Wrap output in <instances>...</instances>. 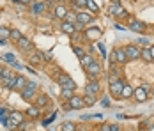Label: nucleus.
I'll list each match as a JSON object with an SVG mask.
<instances>
[{
  "label": "nucleus",
  "mask_w": 154,
  "mask_h": 131,
  "mask_svg": "<svg viewBox=\"0 0 154 131\" xmlns=\"http://www.w3.org/2000/svg\"><path fill=\"white\" fill-rule=\"evenodd\" d=\"M21 4H25V5H29V4H34V0H20Z\"/></svg>",
  "instance_id": "45"
},
{
  "label": "nucleus",
  "mask_w": 154,
  "mask_h": 131,
  "mask_svg": "<svg viewBox=\"0 0 154 131\" xmlns=\"http://www.w3.org/2000/svg\"><path fill=\"white\" fill-rule=\"evenodd\" d=\"M149 50H151V57H152V60H154V46H149Z\"/></svg>",
  "instance_id": "49"
},
{
  "label": "nucleus",
  "mask_w": 154,
  "mask_h": 131,
  "mask_svg": "<svg viewBox=\"0 0 154 131\" xmlns=\"http://www.w3.org/2000/svg\"><path fill=\"white\" fill-rule=\"evenodd\" d=\"M94 62V57L91 55V53H85L83 57H80V64L83 66V67H87V66H91Z\"/></svg>",
  "instance_id": "22"
},
{
  "label": "nucleus",
  "mask_w": 154,
  "mask_h": 131,
  "mask_svg": "<svg viewBox=\"0 0 154 131\" xmlns=\"http://www.w3.org/2000/svg\"><path fill=\"white\" fill-rule=\"evenodd\" d=\"M110 104V99L108 98H103V106H108Z\"/></svg>",
  "instance_id": "46"
},
{
  "label": "nucleus",
  "mask_w": 154,
  "mask_h": 131,
  "mask_svg": "<svg viewBox=\"0 0 154 131\" xmlns=\"http://www.w3.org/2000/svg\"><path fill=\"white\" fill-rule=\"evenodd\" d=\"M97 48H99V51H101V55H103V57H106V51H105V48H103V44H97Z\"/></svg>",
  "instance_id": "41"
},
{
  "label": "nucleus",
  "mask_w": 154,
  "mask_h": 131,
  "mask_svg": "<svg viewBox=\"0 0 154 131\" xmlns=\"http://www.w3.org/2000/svg\"><path fill=\"white\" fill-rule=\"evenodd\" d=\"M57 83L60 85L62 89H76V83L71 80V76L69 74H66V73H59L57 74Z\"/></svg>",
  "instance_id": "2"
},
{
  "label": "nucleus",
  "mask_w": 154,
  "mask_h": 131,
  "mask_svg": "<svg viewBox=\"0 0 154 131\" xmlns=\"http://www.w3.org/2000/svg\"><path fill=\"white\" fill-rule=\"evenodd\" d=\"M7 41H9V39H0V46H5V44H7Z\"/></svg>",
  "instance_id": "48"
},
{
  "label": "nucleus",
  "mask_w": 154,
  "mask_h": 131,
  "mask_svg": "<svg viewBox=\"0 0 154 131\" xmlns=\"http://www.w3.org/2000/svg\"><path fill=\"white\" fill-rule=\"evenodd\" d=\"M16 46H18V50H20V51H23V53H29V51H32V50H34V44H32V41L29 39V37H23V36H21V39L16 43Z\"/></svg>",
  "instance_id": "9"
},
{
  "label": "nucleus",
  "mask_w": 154,
  "mask_h": 131,
  "mask_svg": "<svg viewBox=\"0 0 154 131\" xmlns=\"http://www.w3.org/2000/svg\"><path fill=\"white\" fill-rule=\"evenodd\" d=\"M133 90H135V89L131 87V85L124 83L122 92H121V98H124V99H129V98H133Z\"/></svg>",
  "instance_id": "19"
},
{
  "label": "nucleus",
  "mask_w": 154,
  "mask_h": 131,
  "mask_svg": "<svg viewBox=\"0 0 154 131\" xmlns=\"http://www.w3.org/2000/svg\"><path fill=\"white\" fill-rule=\"evenodd\" d=\"M25 114L30 117V119H37L39 114H41V110H39V106H37V104H30V106L27 108V112H25Z\"/></svg>",
  "instance_id": "17"
},
{
  "label": "nucleus",
  "mask_w": 154,
  "mask_h": 131,
  "mask_svg": "<svg viewBox=\"0 0 154 131\" xmlns=\"http://www.w3.org/2000/svg\"><path fill=\"white\" fill-rule=\"evenodd\" d=\"M45 9H46V4H45V2H35V4L32 5L34 14H41V13H45Z\"/></svg>",
  "instance_id": "20"
},
{
  "label": "nucleus",
  "mask_w": 154,
  "mask_h": 131,
  "mask_svg": "<svg viewBox=\"0 0 154 131\" xmlns=\"http://www.w3.org/2000/svg\"><path fill=\"white\" fill-rule=\"evenodd\" d=\"M9 119H13L16 124H20V122L25 120V115H23L21 112H9Z\"/></svg>",
  "instance_id": "21"
},
{
  "label": "nucleus",
  "mask_w": 154,
  "mask_h": 131,
  "mask_svg": "<svg viewBox=\"0 0 154 131\" xmlns=\"http://www.w3.org/2000/svg\"><path fill=\"white\" fill-rule=\"evenodd\" d=\"M99 131H110V124H103V126L99 128Z\"/></svg>",
  "instance_id": "42"
},
{
  "label": "nucleus",
  "mask_w": 154,
  "mask_h": 131,
  "mask_svg": "<svg viewBox=\"0 0 154 131\" xmlns=\"http://www.w3.org/2000/svg\"><path fill=\"white\" fill-rule=\"evenodd\" d=\"M66 14H67L66 5H62V4L55 5V9H53V16H55V18H60V20H64V18H66Z\"/></svg>",
  "instance_id": "15"
},
{
  "label": "nucleus",
  "mask_w": 154,
  "mask_h": 131,
  "mask_svg": "<svg viewBox=\"0 0 154 131\" xmlns=\"http://www.w3.org/2000/svg\"><path fill=\"white\" fill-rule=\"evenodd\" d=\"M2 60L7 62V64H13V62H14V55H13V53H4V55H2Z\"/></svg>",
  "instance_id": "35"
},
{
  "label": "nucleus",
  "mask_w": 154,
  "mask_h": 131,
  "mask_svg": "<svg viewBox=\"0 0 154 131\" xmlns=\"http://www.w3.org/2000/svg\"><path fill=\"white\" fill-rule=\"evenodd\" d=\"M4 126H5V129H16V128H18V124H16V122L13 120V119H9V117L5 119V122H4Z\"/></svg>",
  "instance_id": "31"
},
{
  "label": "nucleus",
  "mask_w": 154,
  "mask_h": 131,
  "mask_svg": "<svg viewBox=\"0 0 154 131\" xmlns=\"http://www.w3.org/2000/svg\"><path fill=\"white\" fill-rule=\"evenodd\" d=\"M140 58H143L145 62H152V57H151V50H149V46L140 50Z\"/></svg>",
  "instance_id": "23"
},
{
  "label": "nucleus",
  "mask_w": 154,
  "mask_h": 131,
  "mask_svg": "<svg viewBox=\"0 0 154 131\" xmlns=\"http://www.w3.org/2000/svg\"><path fill=\"white\" fill-rule=\"evenodd\" d=\"M11 41H14V43H18L20 39H21V32L18 29H14V30H11V37H9Z\"/></svg>",
  "instance_id": "30"
},
{
  "label": "nucleus",
  "mask_w": 154,
  "mask_h": 131,
  "mask_svg": "<svg viewBox=\"0 0 154 131\" xmlns=\"http://www.w3.org/2000/svg\"><path fill=\"white\" fill-rule=\"evenodd\" d=\"M99 90H101V85H99V82H97V80H91V82L85 85V94L96 96V94H99Z\"/></svg>",
  "instance_id": "12"
},
{
  "label": "nucleus",
  "mask_w": 154,
  "mask_h": 131,
  "mask_svg": "<svg viewBox=\"0 0 154 131\" xmlns=\"http://www.w3.org/2000/svg\"><path fill=\"white\" fill-rule=\"evenodd\" d=\"M110 14H113L115 18H126V9H124L122 5H121V2L119 0H115L113 4H110Z\"/></svg>",
  "instance_id": "7"
},
{
  "label": "nucleus",
  "mask_w": 154,
  "mask_h": 131,
  "mask_svg": "<svg viewBox=\"0 0 154 131\" xmlns=\"http://www.w3.org/2000/svg\"><path fill=\"white\" fill-rule=\"evenodd\" d=\"M64 21L76 23V13H69V11H67V14H66V18H64Z\"/></svg>",
  "instance_id": "33"
},
{
  "label": "nucleus",
  "mask_w": 154,
  "mask_h": 131,
  "mask_svg": "<svg viewBox=\"0 0 154 131\" xmlns=\"http://www.w3.org/2000/svg\"><path fill=\"white\" fill-rule=\"evenodd\" d=\"M11 66H13V67H14V69H23V66H21V64H18V62H13V64H11Z\"/></svg>",
  "instance_id": "40"
},
{
  "label": "nucleus",
  "mask_w": 154,
  "mask_h": 131,
  "mask_svg": "<svg viewBox=\"0 0 154 131\" xmlns=\"http://www.w3.org/2000/svg\"><path fill=\"white\" fill-rule=\"evenodd\" d=\"M124 51H126L128 60H138L140 58V48L137 44H128V46H124Z\"/></svg>",
  "instance_id": "6"
},
{
  "label": "nucleus",
  "mask_w": 154,
  "mask_h": 131,
  "mask_svg": "<svg viewBox=\"0 0 154 131\" xmlns=\"http://www.w3.org/2000/svg\"><path fill=\"white\" fill-rule=\"evenodd\" d=\"M60 131H76V124L75 122H64Z\"/></svg>",
  "instance_id": "28"
},
{
  "label": "nucleus",
  "mask_w": 154,
  "mask_h": 131,
  "mask_svg": "<svg viewBox=\"0 0 154 131\" xmlns=\"http://www.w3.org/2000/svg\"><path fill=\"white\" fill-rule=\"evenodd\" d=\"M48 103H50V99H48V96L46 94H39L37 96V99H35V104L41 108V106H46Z\"/></svg>",
  "instance_id": "24"
},
{
  "label": "nucleus",
  "mask_w": 154,
  "mask_h": 131,
  "mask_svg": "<svg viewBox=\"0 0 154 131\" xmlns=\"http://www.w3.org/2000/svg\"><path fill=\"white\" fill-rule=\"evenodd\" d=\"M152 96H154V87H152Z\"/></svg>",
  "instance_id": "52"
},
{
  "label": "nucleus",
  "mask_w": 154,
  "mask_h": 131,
  "mask_svg": "<svg viewBox=\"0 0 154 131\" xmlns=\"http://www.w3.org/2000/svg\"><path fill=\"white\" fill-rule=\"evenodd\" d=\"M126 64L128 62V57H126V51H124V48H115L113 50V53H112V66L113 64Z\"/></svg>",
  "instance_id": "4"
},
{
  "label": "nucleus",
  "mask_w": 154,
  "mask_h": 131,
  "mask_svg": "<svg viewBox=\"0 0 154 131\" xmlns=\"http://www.w3.org/2000/svg\"><path fill=\"white\" fill-rule=\"evenodd\" d=\"M137 43H140L142 46H147V44H149V41H147V37H138V41H137Z\"/></svg>",
  "instance_id": "37"
},
{
  "label": "nucleus",
  "mask_w": 154,
  "mask_h": 131,
  "mask_svg": "<svg viewBox=\"0 0 154 131\" xmlns=\"http://www.w3.org/2000/svg\"><path fill=\"white\" fill-rule=\"evenodd\" d=\"M122 87H124V80H117V82H113V83H110V94L113 96V98H121V92H122Z\"/></svg>",
  "instance_id": "11"
},
{
  "label": "nucleus",
  "mask_w": 154,
  "mask_h": 131,
  "mask_svg": "<svg viewBox=\"0 0 154 131\" xmlns=\"http://www.w3.org/2000/svg\"><path fill=\"white\" fill-rule=\"evenodd\" d=\"M73 94H75V90H73V89H62L60 98L64 99V101H67V99H69V98H71Z\"/></svg>",
  "instance_id": "27"
},
{
  "label": "nucleus",
  "mask_w": 154,
  "mask_h": 131,
  "mask_svg": "<svg viewBox=\"0 0 154 131\" xmlns=\"http://www.w3.org/2000/svg\"><path fill=\"white\" fill-rule=\"evenodd\" d=\"M4 71H5V67H4V66H0V82L4 80Z\"/></svg>",
  "instance_id": "43"
},
{
  "label": "nucleus",
  "mask_w": 154,
  "mask_h": 131,
  "mask_svg": "<svg viewBox=\"0 0 154 131\" xmlns=\"http://www.w3.org/2000/svg\"><path fill=\"white\" fill-rule=\"evenodd\" d=\"M69 2H71V4H75V2H76V0H69Z\"/></svg>",
  "instance_id": "51"
},
{
  "label": "nucleus",
  "mask_w": 154,
  "mask_h": 131,
  "mask_svg": "<svg viewBox=\"0 0 154 131\" xmlns=\"http://www.w3.org/2000/svg\"><path fill=\"white\" fill-rule=\"evenodd\" d=\"M92 20H94V13H91V11L80 9V11L76 13V21L82 23V25H87V23H91Z\"/></svg>",
  "instance_id": "5"
},
{
  "label": "nucleus",
  "mask_w": 154,
  "mask_h": 131,
  "mask_svg": "<svg viewBox=\"0 0 154 131\" xmlns=\"http://www.w3.org/2000/svg\"><path fill=\"white\" fill-rule=\"evenodd\" d=\"M110 131H121V126L119 124H110Z\"/></svg>",
  "instance_id": "39"
},
{
  "label": "nucleus",
  "mask_w": 154,
  "mask_h": 131,
  "mask_svg": "<svg viewBox=\"0 0 154 131\" xmlns=\"http://www.w3.org/2000/svg\"><path fill=\"white\" fill-rule=\"evenodd\" d=\"M14 82H16V73L13 71V73L9 74L7 78H4V80H2L0 83H4V87H5V89H9V90H13V89H14Z\"/></svg>",
  "instance_id": "14"
},
{
  "label": "nucleus",
  "mask_w": 154,
  "mask_h": 131,
  "mask_svg": "<svg viewBox=\"0 0 154 131\" xmlns=\"http://www.w3.org/2000/svg\"><path fill=\"white\" fill-rule=\"evenodd\" d=\"M133 98H135L138 103H145L147 98H149V92H147L145 89H142V87H137L135 90H133Z\"/></svg>",
  "instance_id": "13"
},
{
  "label": "nucleus",
  "mask_w": 154,
  "mask_h": 131,
  "mask_svg": "<svg viewBox=\"0 0 154 131\" xmlns=\"http://www.w3.org/2000/svg\"><path fill=\"white\" fill-rule=\"evenodd\" d=\"M41 57L45 58V62H50V60H51V53H50V51H46V53H45V55H41Z\"/></svg>",
  "instance_id": "38"
},
{
  "label": "nucleus",
  "mask_w": 154,
  "mask_h": 131,
  "mask_svg": "<svg viewBox=\"0 0 154 131\" xmlns=\"http://www.w3.org/2000/svg\"><path fill=\"white\" fill-rule=\"evenodd\" d=\"M113 29H117V30H124V27H122V25H119V23H115V25H113Z\"/></svg>",
  "instance_id": "47"
},
{
  "label": "nucleus",
  "mask_w": 154,
  "mask_h": 131,
  "mask_svg": "<svg viewBox=\"0 0 154 131\" xmlns=\"http://www.w3.org/2000/svg\"><path fill=\"white\" fill-rule=\"evenodd\" d=\"M83 104H85V106H92V104H96V96L85 94V96H83Z\"/></svg>",
  "instance_id": "26"
},
{
  "label": "nucleus",
  "mask_w": 154,
  "mask_h": 131,
  "mask_svg": "<svg viewBox=\"0 0 154 131\" xmlns=\"http://www.w3.org/2000/svg\"><path fill=\"white\" fill-rule=\"evenodd\" d=\"M60 30L64 32V34H69V36H73V34L76 32V29H75V23H69V21H62Z\"/></svg>",
  "instance_id": "16"
},
{
  "label": "nucleus",
  "mask_w": 154,
  "mask_h": 131,
  "mask_svg": "<svg viewBox=\"0 0 154 131\" xmlns=\"http://www.w3.org/2000/svg\"><path fill=\"white\" fill-rule=\"evenodd\" d=\"M67 104H69V110H80V108L85 106L83 104V98L82 96H75V94L67 99Z\"/></svg>",
  "instance_id": "10"
},
{
  "label": "nucleus",
  "mask_w": 154,
  "mask_h": 131,
  "mask_svg": "<svg viewBox=\"0 0 154 131\" xmlns=\"http://www.w3.org/2000/svg\"><path fill=\"white\" fill-rule=\"evenodd\" d=\"M85 36H89V37H97V36H101V30L97 29V27H94L92 30H87V32H83Z\"/></svg>",
  "instance_id": "32"
},
{
  "label": "nucleus",
  "mask_w": 154,
  "mask_h": 131,
  "mask_svg": "<svg viewBox=\"0 0 154 131\" xmlns=\"http://www.w3.org/2000/svg\"><path fill=\"white\" fill-rule=\"evenodd\" d=\"M35 90H37V83H35V82H27L25 89H23V90H20L21 99H25V101L32 99V98L35 96Z\"/></svg>",
  "instance_id": "1"
},
{
  "label": "nucleus",
  "mask_w": 154,
  "mask_h": 131,
  "mask_svg": "<svg viewBox=\"0 0 154 131\" xmlns=\"http://www.w3.org/2000/svg\"><path fill=\"white\" fill-rule=\"evenodd\" d=\"M9 37H11V29L0 27V39H9Z\"/></svg>",
  "instance_id": "29"
},
{
  "label": "nucleus",
  "mask_w": 154,
  "mask_h": 131,
  "mask_svg": "<svg viewBox=\"0 0 154 131\" xmlns=\"http://www.w3.org/2000/svg\"><path fill=\"white\" fill-rule=\"evenodd\" d=\"M87 9H89L91 13H96V11H97L99 7H97V4H96L94 0H87Z\"/></svg>",
  "instance_id": "34"
},
{
  "label": "nucleus",
  "mask_w": 154,
  "mask_h": 131,
  "mask_svg": "<svg viewBox=\"0 0 154 131\" xmlns=\"http://www.w3.org/2000/svg\"><path fill=\"white\" fill-rule=\"evenodd\" d=\"M140 87H142V89H145V90H147V92H149V90H151V85H149V83H142V85H140Z\"/></svg>",
  "instance_id": "44"
},
{
  "label": "nucleus",
  "mask_w": 154,
  "mask_h": 131,
  "mask_svg": "<svg viewBox=\"0 0 154 131\" xmlns=\"http://www.w3.org/2000/svg\"><path fill=\"white\" fill-rule=\"evenodd\" d=\"M27 85V78L21 76V74H16V82H14V89L16 90H23Z\"/></svg>",
  "instance_id": "18"
},
{
  "label": "nucleus",
  "mask_w": 154,
  "mask_h": 131,
  "mask_svg": "<svg viewBox=\"0 0 154 131\" xmlns=\"http://www.w3.org/2000/svg\"><path fill=\"white\" fill-rule=\"evenodd\" d=\"M73 51H75V55H76V57H83V55H85V50H82V48H78V46L73 48Z\"/></svg>",
  "instance_id": "36"
},
{
  "label": "nucleus",
  "mask_w": 154,
  "mask_h": 131,
  "mask_svg": "<svg viewBox=\"0 0 154 131\" xmlns=\"http://www.w3.org/2000/svg\"><path fill=\"white\" fill-rule=\"evenodd\" d=\"M147 131H154V124H152V126H149V128H147Z\"/></svg>",
  "instance_id": "50"
},
{
  "label": "nucleus",
  "mask_w": 154,
  "mask_h": 131,
  "mask_svg": "<svg viewBox=\"0 0 154 131\" xmlns=\"http://www.w3.org/2000/svg\"><path fill=\"white\" fill-rule=\"evenodd\" d=\"M128 29L133 30V32H137V34H142V32L145 30V23L140 21V20H135V18H129V20H128Z\"/></svg>",
  "instance_id": "8"
},
{
  "label": "nucleus",
  "mask_w": 154,
  "mask_h": 131,
  "mask_svg": "<svg viewBox=\"0 0 154 131\" xmlns=\"http://www.w3.org/2000/svg\"><path fill=\"white\" fill-rule=\"evenodd\" d=\"M59 2H64V0H59Z\"/></svg>",
  "instance_id": "53"
},
{
  "label": "nucleus",
  "mask_w": 154,
  "mask_h": 131,
  "mask_svg": "<svg viewBox=\"0 0 154 131\" xmlns=\"http://www.w3.org/2000/svg\"><path fill=\"white\" fill-rule=\"evenodd\" d=\"M117 80H121V74L117 69H112L110 74H108V83H113V82H117Z\"/></svg>",
  "instance_id": "25"
},
{
  "label": "nucleus",
  "mask_w": 154,
  "mask_h": 131,
  "mask_svg": "<svg viewBox=\"0 0 154 131\" xmlns=\"http://www.w3.org/2000/svg\"><path fill=\"white\" fill-rule=\"evenodd\" d=\"M85 71H87V76H89L91 80H97V78H99V74H101V71H103V67H101V64H99V62H96V60H94L91 66H87V67H85Z\"/></svg>",
  "instance_id": "3"
}]
</instances>
